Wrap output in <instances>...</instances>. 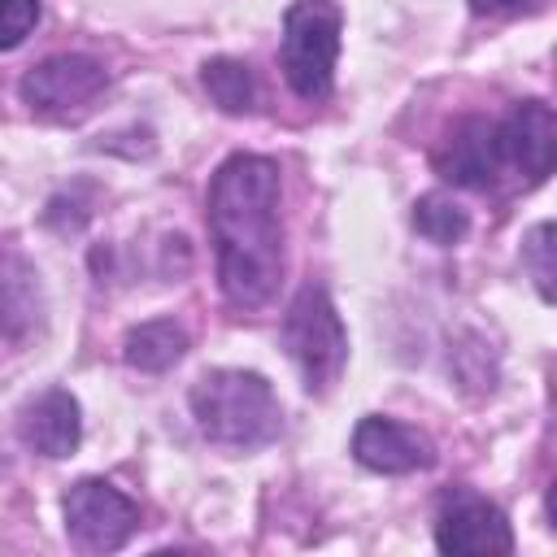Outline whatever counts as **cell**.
Returning a JSON list of instances; mask_svg holds the SVG:
<instances>
[{
	"label": "cell",
	"instance_id": "1",
	"mask_svg": "<svg viewBox=\"0 0 557 557\" xmlns=\"http://www.w3.org/2000/svg\"><path fill=\"white\" fill-rule=\"evenodd\" d=\"M283 178L270 157L235 152L218 165L205 200L218 248V287L235 309H261L283 278Z\"/></svg>",
	"mask_w": 557,
	"mask_h": 557
},
{
	"label": "cell",
	"instance_id": "2",
	"mask_svg": "<svg viewBox=\"0 0 557 557\" xmlns=\"http://www.w3.org/2000/svg\"><path fill=\"white\" fill-rule=\"evenodd\" d=\"M191 418L200 435L218 448H261L278 435L283 409L274 400V387L257 370H209L191 383Z\"/></svg>",
	"mask_w": 557,
	"mask_h": 557
},
{
	"label": "cell",
	"instance_id": "3",
	"mask_svg": "<svg viewBox=\"0 0 557 557\" xmlns=\"http://www.w3.org/2000/svg\"><path fill=\"white\" fill-rule=\"evenodd\" d=\"M344 9L335 0H296L283 13V48L278 65L287 87L300 100H326L335 91Z\"/></svg>",
	"mask_w": 557,
	"mask_h": 557
},
{
	"label": "cell",
	"instance_id": "4",
	"mask_svg": "<svg viewBox=\"0 0 557 557\" xmlns=\"http://www.w3.org/2000/svg\"><path fill=\"white\" fill-rule=\"evenodd\" d=\"M283 348L309 392H331L348 366V335L322 283H305L283 313Z\"/></svg>",
	"mask_w": 557,
	"mask_h": 557
},
{
	"label": "cell",
	"instance_id": "5",
	"mask_svg": "<svg viewBox=\"0 0 557 557\" xmlns=\"http://www.w3.org/2000/svg\"><path fill=\"white\" fill-rule=\"evenodd\" d=\"M496 187H540L557 161V117L544 100L513 104L487 131Z\"/></svg>",
	"mask_w": 557,
	"mask_h": 557
},
{
	"label": "cell",
	"instance_id": "6",
	"mask_svg": "<svg viewBox=\"0 0 557 557\" xmlns=\"http://www.w3.org/2000/svg\"><path fill=\"white\" fill-rule=\"evenodd\" d=\"M109 87V74L96 57H83V52H57V57H44L39 65H30L17 83L22 100L30 104V113L39 117H52V122H74L83 117L100 91Z\"/></svg>",
	"mask_w": 557,
	"mask_h": 557
},
{
	"label": "cell",
	"instance_id": "7",
	"mask_svg": "<svg viewBox=\"0 0 557 557\" xmlns=\"http://www.w3.org/2000/svg\"><path fill=\"white\" fill-rule=\"evenodd\" d=\"M61 513H65L70 544L83 548V553H113L139 527V505L104 479H78L65 492Z\"/></svg>",
	"mask_w": 557,
	"mask_h": 557
},
{
	"label": "cell",
	"instance_id": "8",
	"mask_svg": "<svg viewBox=\"0 0 557 557\" xmlns=\"http://www.w3.org/2000/svg\"><path fill=\"white\" fill-rule=\"evenodd\" d=\"M435 548L461 557H505L513 553V531L487 496L474 487H448L435 513Z\"/></svg>",
	"mask_w": 557,
	"mask_h": 557
},
{
	"label": "cell",
	"instance_id": "9",
	"mask_svg": "<svg viewBox=\"0 0 557 557\" xmlns=\"http://www.w3.org/2000/svg\"><path fill=\"white\" fill-rule=\"evenodd\" d=\"M352 457L374 474H413L435 466V444L418 426L370 413L352 431Z\"/></svg>",
	"mask_w": 557,
	"mask_h": 557
},
{
	"label": "cell",
	"instance_id": "10",
	"mask_svg": "<svg viewBox=\"0 0 557 557\" xmlns=\"http://www.w3.org/2000/svg\"><path fill=\"white\" fill-rule=\"evenodd\" d=\"M17 431L26 440V448H35L39 457H70L83 440V413H78V400L65 392V387H48L44 396H35L22 418H17Z\"/></svg>",
	"mask_w": 557,
	"mask_h": 557
},
{
	"label": "cell",
	"instance_id": "11",
	"mask_svg": "<svg viewBox=\"0 0 557 557\" xmlns=\"http://www.w3.org/2000/svg\"><path fill=\"white\" fill-rule=\"evenodd\" d=\"M183 352H187V331L178 322H170V318L139 322L122 339V357L139 374H165V370H174L183 361Z\"/></svg>",
	"mask_w": 557,
	"mask_h": 557
},
{
	"label": "cell",
	"instance_id": "12",
	"mask_svg": "<svg viewBox=\"0 0 557 557\" xmlns=\"http://www.w3.org/2000/svg\"><path fill=\"white\" fill-rule=\"evenodd\" d=\"M35 309H39L35 274L26 270V261L0 248V335H22L35 322Z\"/></svg>",
	"mask_w": 557,
	"mask_h": 557
},
{
	"label": "cell",
	"instance_id": "13",
	"mask_svg": "<svg viewBox=\"0 0 557 557\" xmlns=\"http://www.w3.org/2000/svg\"><path fill=\"white\" fill-rule=\"evenodd\" d=\"M200 83L209 91V100L222 113H252L257 109V78L244 61L235 57H213L200 65Z\"/></svg>",
	"mask_w": 557,
	"mask_h": 557
},
{
	"label": "cell",
	"instance_id": "14",
	"mask_svg": "<svg viewBox=\"0 0 557 557\" xmlns=\"http://www.w3.org/2000/svg\"><path fill=\"white\" fill-rule=\"evenodd\" d=\"M413 226H418L422 239H431V244H440V248H453V244L466 239L470 213H466L453 196L426 191V196H418V205H413Z\"/></svg>",
	"mask_w": 557,
	"mask_h": 557
},
{
	"label": "cell",
	"instance_id": "15",
	"mask_svg": "<svg viewBox=\"0 0 557 557\" xmlns=\"http://www.w3.org/2000/svg\"><path fill=\"white\" fill-rule=\"evenodd\" d=\"M522 265L535 278V292L544 300H553V278H557V265H553V222L531 226V235L522 239Z\"/></svg>",
	"mask_w": 557,
	"mask_h": 557
},
{
	"label": "cell",
	"instance_id": "16",
	"mask_svg": "<svg viewBox=\"0 0 557 557\" xmlns=\"http://www.w3.org/2000/svg\"><path fill=\"white\" fill-rule=\"evenodd\" d=\"M39 0H0V52H13L39 26Z\"/></svg>",
	"mask_w": 557,
	"mask_h": 557
},
{
	"label": "cell",
	"instance_id": "17",
	"mask_svg": "<svg viewBox=\"0 0 557 557\" xmlns=\"http://www.w3.org/2000/svg\"><path fill=\"white\" fill-rule=\"evenodd\" d=\"M540 0H470L474 13H487V17H509V13H522V9H535Z\"/></svg>",
	"mask_w": 557,
	"mask_h": 557
}]
</instances>
